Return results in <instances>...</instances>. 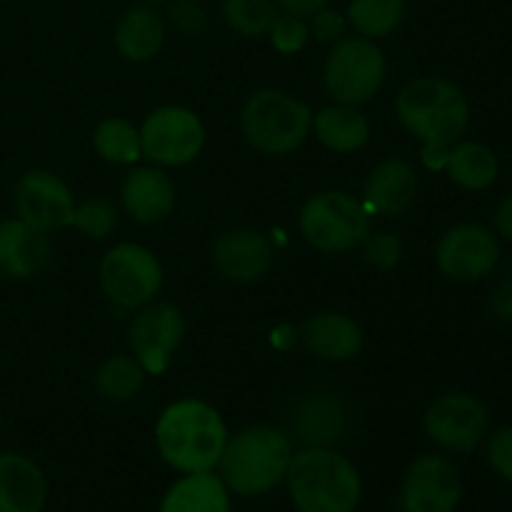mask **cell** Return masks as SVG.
<instances>
[{"mask_svg": "<svg viewBox=\"0 0 512 512\" xmlns=\"http://www.w3.org/2000/svg\"><path fill=\"white\" fill-rule=\"evenodd\" d=\"M395 115L423 148V163L443 170L448 150L470 128V100L453 80L415 78L395 98Z\"/></svg>", "mask_w": 512, "mask_h": 512, "instance_id": "cell-1", "label": "cell"}, {"mask_svg": "<svg viewBox=\"0 0 512 512\" xmlns=\"http://www.w3.org/2000/svg\"><path fill=\"white\" fill-rule=\"evenodd\" d=\"M228 443L225 420L213 405L185 398L170 403L155 423V448L160 458L183 475L210 473Z\"/></svg>", "mask_w": 512, "mask_h": 512, "instance_id": "cell-2", "label": "cell"}, {"mask_svg": "<svg viewBox=\"0 0 512 512\" xmlns=\"http://www.w3.org/2000/svg\"><path fill=\"white\" fill-rule=\"evenodd\" d=\"M295 443L285 430L270 425H250L228 435L218 460V478L225 488L243 498H255L285 483Z\"/></svg>", "mask_w": 512, "mask_h": 512, "instance_id": "cell-3", "label": "cell"}, {"mask_svg": "<svg viewBox=\"0 0 512 512\" xmlns=\"http://www.w3.org/2000/svg\"><path fill=\"white\" fill-rule=\"evenodd\" d=\"M285 485L298 512H355L363 495L358 468L335 448L295 450Z\"/></svg>", "mask_w": 512, "mask_h": 512, "instance_id": "cell-4", "label": "cell"}, {"mask_svg": "<svg viewBox=\"0 0 512 512\" xmlns=\"http://www.w3.org/2000/svg\"><path fill=\"white\" fill-rule=\"evenodd\" d=\"M240 128L250 148L263 155H290L313 133V110L278 88L250 95L240 113Z\"/></svg>", "mask_w": 512, "mask_h": 512, "instance_id": "cell-5", "label": "cell"}, {"mask_svg": "<svg viewBox=\"0 0 512 512\" xmlns=\"http://www.w3.org/2000/svg\"><path fill=\"white\" fill-rule=\"evenodd\" d=\"M370 210L345 190L313 195L300 210V235L320 253H348L370 233Z\"/></svg>", "mask_w": 512, "mask_h": 512, "instance_id": "cell-6", "label": "cell"}, {"mask_svg": "<svg viewBox=\"0 0 512 512\" xmlns=\"http://www.w3.org/2000/svg\"><path fill=\"white\" fill-rule=\"evenodd\" d=\"M388 63L375 40L345 35L333 43L323 68V85L335 103L363 105L383 88Z\"/></svg>", "mask_w": 512, "mask_h": 512, "instance_id": "cell-7", "label": "cell"}, {"mask_svg": "<svg viewBox=\"0 0 512 512\" xmlns=\"http://www.w3.org/2000/svg\"><path fill=\"white\" fill-rule=\"evenodd\" d=\"M100 288L110 303L138 310L153 303L163 285V265L153 250L138 243H120L100 260Z\"/></svg>", "mask_w": 512, "mask_h": 512, "instance_id": "cell-8", "label": "cell"}, {"mask_svg": "<svg viewBox=\"0 0 512 512\" xmlns=\"http://www.w3.org/2000/svg\"><path fill=\"white\" fill-rule=\"evenodd\" d=\"M143 158L158 168H180L203 153L205 125L183 105H165L153 110L140 125Z\"/></svg>", "mask_w": 512, "mask_h": 512, "instance_id": "cell-9", "label": "cell"}, {"mask_svg": "<svg viewBox=\"0 0 512 512\" xmlns=\"http://www.w3.org/2000/svg\"><path fill=\"white\" fill-rule=\"evenodd\" d=\"M425 435L445 453L470 455L490 433V410L470 393H445L430 403L423 418Z\"/></svg>", "mask_w": 512, "mask_h": 512, "instance_id": "cell-10", "label": "cell"}, {"mask_svg": "<svg viewBox=\"0 0 512 512\" xmlns=\"http://www.w3.org/2000/svg\"><path fill=\"white\" fill-rule=\"evenodd\" d=\"M503 260V240L483 223H460L440 235L435 245V263L445 278L455 283H478Z\"/></svg>", "mask_w": 512, "mask_h": 512, "instance_id": "cell-11", "label": "cell"}, {"mask_svg": "<svg viewBox=\"0 0 512 512\" xmlns=\"http://www.w3.org/2000/svg\"><path fill=\"white\" fill-rule=\"evenodd\" d=\"M185 338V318L173 303L143 305L128 328V345L133 358L148 375H163L173 363Z\"/></svg>", "mask_w": 512, "mask_h": 512, "instance_id": "cell-12", "label": "cell"}, {"mask_svg": "<svg viewBox=\"0 0 512 512\" xmlns=\"http://www.w3.org/2000/svg\"><path fill=\"white\" fill-rule=\"evenodd\" d=\"M15 218L43 233L70 228L75 213V195L68 183L50 170H28L13 190Z\"/></svg>", "mask_w": 512, "mask_h": 512, "instance_id": "cell-13", "label": "cell"}, {"mask_svg": "<svg viewBox=\"0 0 512 512\" xmlns=\"http://www.w3.org/2000/svg\"><path fill=\"white\" fill-rule=\"evenodd\" d=\"M463 498V480L448 455L430 453L415 460L403 478V512H455Z\"/></svg>", "mask_w": 512, "mask_h": 512, "instance_id": "cell-14", "label": "cell"}, {"mask_svg": "<svg viewBox=\"0 0 512 512\" xmlns=\"http://www.w3.org/2000/svg\"><path fill=\"white\" fill-rule=\"evenodd\" d=\"M288 435L303 448H335L350 430V408L330 390L300 395L288 415Z\"/></svg>", "mask_w": 512, "mask_h": 512, "instance_id": "cell-15", "label": "cell"}, {"mask_svg": "<svg viewBox=\"0 0 512 512\" xmlns=\"http://www.w3.org/2000/svg\"><path fill=\"white\" fill-rule=\"evenodd\" d=\"M273 243L260 230L240 228L220 235L213 245V265L233 283H255L273 268Z\"/></svg>", "mask_w": 512, "mask_h": 512, "instance_id": "cell-16", "label": "cell"}, {"mask_svg": "<svg viewBox=\"0 0 512 512\" xmlns=\"http://www.w3.org/2000/svg\"><path fill=\"white\" fill-rule=\"evenodd\" d=\"M123 210L143 225H155L168 218L175 208V183L163 168H133L120 183Z\"/></svg>", "mask_w": 512, "mask_h": 512, "instance_id": "cell-17", "label": "cell"}, {"mask_svg": "<svg viewBox=\"0 0 512 512\" xmlns=\"http://www.w3.org/2000/svg\"><path fill=\"white\" fill-rule=\"evenodd\" d=\"M53 258L48 233L35 230L20 218L0 223V278L25 280L43 273Z\"/></svg>", "mask_w": 512, "mask_h": 512, "instance_id": "cell-18", "label": "cell"}, {"mask_svg": "<svg viewBox=\"0 0 512 512\" xmlns=\"http://www.w3.org/2000/svg\"><path fill=\"white\" fill-rule=\"evenodd\" d=\"M418 195V173L403 158H385L370 170L363 185V203L370 213L398 218Z\"/></svg>", "mask_w": 512, "mask_h": 512, "instance_id": "cell-19", "label": "cell"}, {"mask_svg": "<svg viewBox=\"0 0 512 512\" xmlns=\"http://www.w3.org/2000/svg\"><path fill=\"white\" fill-rule=\"evenodd\" d=\"M300 343L315 358L345 363L363 350V328L345 313H315L300 328Z\"/></svg>", "mask_w": 512, "mask_h": 512, "instance_id": "cell-20", "label": "cell"}, {"mask_svg": "<svg viewBox=\"0 0 512 512\" xmlns=\"http://www.w3.org/2000/svg\"><path fill=\"white\" fill-rule=\"evenodd\" d=\"M48 480L40 465L20 453H0V512H43Z\"/></svg>", "mask_w": 512, "mask_h": 512, "instance_id": "cell-21", "label": "cell"}, {"mask_svg": "<svg viewBox=\"0 0 512 512\" xmlns=\"http://www.w3.org/2000/svg\"><path fill=\"white\" fill-rule=\"evenodd\" d=\"M168 38L165 18L150 5H133L120 15L115 25V48L130 63L153 60Z\"/></svg>", "mask_w": 512, "mask_h": 512, "instance_id": "cell-22", "label": "cell"}, {"mask_svg": "<svg viewBox=\"0 0 512 512\" xmlns=\"http://www.w3.org/2000/svg\"><path fill=\"white\" fill-rule=\"evenodd\" d=\"M313 133L333 153H355L370 140V120L358 105L333 103L313 115Z\"/></svg>", "mask_w": 512, "mask_h": 512, "instance_id": "cell-23", "label": "cell"}, {"mask_svg": "<svg viewBox=\"0 0 512 512\" xmlns=\"http://www.w3.org/2000/svg\"><path fill=\"white\" fill-rule=\"evenodd\" d=\"M158 512H230V490L215 470L183 475L170 485Z\"/></svg>", "mask_w": 512, "mask_h": 512, "instance_id": "cell-24", "label": "cell"}, {"mask_svg": "<svg viewBox=\"0 0 512 512\" xmlns=\"http://www.w3.org/2000/svg\"><path fill=\"white\" fill-rule=\"evenodd\" d=\"M443 170L463 190L480 193V190H488L498 180L500 160L495 155V150L488 148L485 143H478V140H458L448 150Z\"/></svg>", "mask_w": 512, "mask_h": 512, "instance_id": "cell-25", "label": "cell"}, {"mask_svg": "<svg viewBox=\"0 0 512 512\" xmlns=\"http://www.w3.org/2000/svg\"><path fill=\"white\" fill-rule=\"evenodd\" d=\"M408 5L405 0H350L348 25L368 40H380L403 23Z\"/></svg>", "mask_w": 512, "mask_h": 512, "instance_id": "cell-26", "label": "cell"}, {"mask_svg": "<svg viewBox=\"0 0 512 512\" xmlns=\"http://www.w3.org/2000/svg\"><path fill=\"white\" fill-rule=\"evenodd\" d=\"M93 145L100 158L113 165H135L143 158L140 128L128 118H105L95 128Z\"/></svg>", "mask_w": 512, "mask_h": 512, "instance_id": "cell-27", "label": "cell"}, {"mask_svg": "<svg viewBox=\"0 0 512 512\" xmlns=\"http://www.w3.org/2000/svg\"><path fill=\"white\" fill-rule=\"evenodd\" d=\"M145 370L133 355H113L95 373V388L105 400L123 403L135 398L145 383Z\"/></svg>", "mask_w": 512, "mask_h": 512, "instance_id": "cell-28", "label": "cell"}, {"mask_svg": "<svg viewBox=\"0 0 512 512\" xmlns=\"http://www.w3.org/2000/svg\"><path fill=\"white\" fill-rule=\"evenodd\" d=\"M278 13L280 8L275 0H223L225 23L245 38L268 35Z\"/></svg>", "mask_w": 512, "mask_h": 512, "instance_id": "cell-29", "label": "cell"}, {"mask_svg": "<svg viewBox=\"0 0 512 512\" xmlns=\"http://www.w3.org/2000/svg\"><path fill=\"white\" fill-rule=\"evenodd\" d=\"M70 228L80 230L85 238H108V235L118 228V208H115L113 200L103 198V195H95V198L83 200V203H75Z\"/></svg>", "mask_w": 512, "mask_h": 512, "instance_id": "cell-30", "label": "cell"}, {"mask_svg": "<svg viewBox=\"0 0 512 512\" xmlns=\"http://www.w3.org/2000/svg\"><path fill=\"white\" fill-rule=\"evenodd\" d=\"M270 43L278 53L290 55L298 53V50L305 48L310 38V25L308 18H300V15L293 13H278L273 28H270Z\"/></svg>", "mask_w": 512, "mask_h": 512, "instance_id": "cell-31", "label": "cell"}, {"mask_svg": "<svg viewBox=\"0 0 512 512\" xmlns=\"http://www.w3.org/2000/svg\"><path fill=\"white\" fill-rule=\"evenodd\" d=\"M363 255L375 270H393L403 258V243L393 233H373L363 240Z\"/></svg>", "mask_w": 512, "mask_h": 512, "instance_id": "cell-32", "label": "cell"}, {"mask_svg": "<svg viewBox=\"0 0 512 512\" xmlns=\"http://www.w3.org/2000/svg\"><path fill=\"white\" fill-rule=\"evenodd\" d=\"M485 458H488V465L498 478L512 483V425L488 433V438H485Z\"/></svg>", "mask_w": 512, "mask_h": 512, "instance_id": "cell-33", "label": "cell"}, {"mask_svg": "<svg viewBox=\"0 0 512 512\" xmlns=\"http://www.w3.org/2000/svg\"><path fill=\"white\" fill-rule=\"evenodd\" d=\"M168 18L185 35L200 33L208 23V13H205V5L200 0H170Z\"/></svg>", "mask_w": 512, "mask_h": 512, "instance_id": "cell-34", "label": "cell"}, {"mask_svg": "<svg viewBox=\"0 0 512 512\" xmlns=\"http://www.w3.org/2000/svg\"><path fill=\"white\" fill-rule=\"evenodd\" d=\"M345 30H348V18L338 10L323 8L310 15V35H315L320 43H338L340 38H345Z\"/></svg>", "mask_w": 512, "mask_h": 512, "instance_id": "cell-35", "label": "cell"}, {"mask_svg": "<svg viewBox=\"0 0 512 512\" xmlns=\"http://www.w3.org/2000/svg\"><path fill=\"white\" fill-rule=\"evenodd\" d=\"M490 313L503 323H512V275L490 293Z\"/></svg>", "mask_w": 512, "mask_h": 512, "instance_id": "cell-36", "label": "cell"}, {"mask_svg": "<svg viewBox=\"0 0 512 512\" xmlns=\"http://www.w3.org/2000/svg\"><path fill=\"white\" fill-rule=\"evenodd\" d=\"M495 233H498L500 240H505V243L512 245V193L505 195L503 200H500L498 210H495Z\"/></svg>", "mask_w": 512, "mask_h": 512, "instance_id": "cell-37", "label": "cell"}, {"mask_svg": "<svg viewBox=\"0 0 512 512\" xmlns=\"http://www.w3.org/2000/svg\"><path fill=\"white\" fill-rule=\"evenodd\" d=\"M275 3H278V8L283 10V13L300 15V18H310V15H315L318 10L328 8L330 0H275Z\"/></svg>", "mask_w": 512, "mask_h": 512, "instance_id": "cell-38", "label": "cell"}, {"mask_svg": "<svg viewBox=\"0 0 512 512\" xmlns=\"http://www.w3.org/2000/svg\"><path fill=\"white\" fill-rule=\"evenodd\" d=\"M145 3H150V5H158V3H170V0H145Z\"/></svg>", "mask_w": 512, "mask_h": 512, "instance_id": "cell-39", "label": "cell"}]
</instances>
